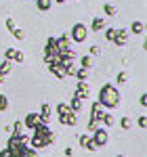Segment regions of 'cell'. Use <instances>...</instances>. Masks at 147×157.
<instances>
[{"instance_id": "cell-1", "label": "cell", "mask_w": 147, "mask_h": 157, "mask_svg": "<svg viewBox=\"0 0 147 157\" xmlns=\"http://www.w3.org/2000/svg\"><path fill=\"white\" fill-rule=\"evenodd\" d=\"M0 157H36V153L27 145V136L13 134L9 138V143H6V147L0 151Z\"/></svg>"}, {"instance_id": "cell-2", "label": "cell", "mask_w": 147, "mask_h": 157, "mask_svg": "<svg viewBox=\"0 0 147 157\" xmlns=\"http://www.w3.org/2000/svg\"><path fill=\"white\" fill-rule=\"evenodd\" d=\"M32 136H30V147L32 149H44L53 143V130L49 128V124H38L36 128L32 130Z\"/></svg>"}, {"instance_id": "cell-3", "label": "cell", "mask_w": 147, "mask_h": 157, "mask_svg": "<svg viewBox=\"0 0 147 157\" xmlns=\"http://www.w3.org/2000/svg\"><path fill=\"white\" fill-rule=\"evenodd\" d=\"M120 101H122V97H120L118 88H116L113 84L101 86V90H99V98H97V103L101 105V107L113 109V107H118V105H120Z\"/></svg>"}, {"instance_id": "cell-4", "label": "cell", "mask_w": 147, "mask_h": 157, "mask_svg": "<svg viewBox=\"0 0 147 157\" xmlns=\"http://www.w3.org/2000/svg\"><path fill=\"white\" fill-rule=\"evenodd\" d=\"M57 115H59V124H61V126H76V124H78L76 113L67 107V103H59V105H57Z\"/></svg>"}, {"instance_id": "cell-5", "label": "cell", "mask_w": 147, "mask_h": 157, "mask_svg": "<svg viewBox=\"0 0 147 157\" xmlns=\"http://www.w3.org/2000/svg\"><path fill=\"white\" fill-rule=\"evenodd\" d=\"M101 115H103V107H101L99 103H93V105H90V121H88V128H86V132H95V130H97Z\"/></svg>"}, {"instance_id": "cell-6", "label": "cell", "mask_w": 147, "mask_h": 157, "mask_svg": "<svg viewBox=\"0 0 147 157\" xmlns=\"http://www.w3.org/2000/svg\"><path fill=\"white\" fill-rule=\"evenodd\" d=\"M70 40L72 42H84L86 38H88V29H86V25L84 23H76L72 27V32H70Z\"/></svg>"}, {"instance_id": "cell-7", "label": "cell", "mask_w": 147, "mask_h": 157, "mask_svg": "<svg viewBox=\"0 0 147 157\" xmlns=\"http://www.w3.org/2000/svg\"><path fill=\"white\" fill-rule=\"evenodd\" d=\"M93 140H95V145H97V147H105V145H107V140H109V138H107V130L99 126L97 130L93 132Z\"/></svg>"}, {"instance_id": "cell-8", "label": "cell", "mask_w": 147, "mask_h": 157, "mask_svg": "<svg viewBox=\"0 0 147 157\" xmlns=\"http://www.w3.org/2000/svg\"><path fill=\"white\" fill-rule=\"evenodd\" d=\"M4 61H15V63H23L25 57H23V52L21 50H17V48H6L4 50Z\"/></svg>"}, {"instance_id": "cell-9", "label": "cell", "mask_w": 147, "mask_h": 157, "mask_svg": "<svg viewBox=\"0 0 147 157\" xmlns=\"http://www.w3.org/2000/svg\"><path fill=\"white\" fill-rule=\"evenodd\" d=\"M38 124H42V120H40V115L38 113H27L23 120V128H27V130H34Z\"/></svg>"}, {"instance_id": "cell-10", "label": "cell", "mask_w": 147, "mask_h": 157, "mask_svg": "<svg viewBox=\"0 0 147 157\" xmlns=\"http://www.w3.org/2000/svg\"><path fill=\"white\" fill-rule=\"evenodd\" d=\"M88 94H90V90H88L86 82H78V86H76V92H74V97L80 98V101H86V98H88Z\"/></svg>"}, {"instance_id": "cell-11", "label": "cell", "mask_w": 147, "mask_h": 157, "mask_svg": "<svg viewBox=\"0 0 147 157\" xmlns=\"http://www.w3.org/2000/svg\"><path fill=\"white\" fill-rule=\"evenodd\" d=\"M111 42H116L118 46H124V44L128 42V32H126L124 27L116 29V34H113V40H111Z\"/></svg>"}, {"instance_id": "cell-12", "label": "cell", "mask_w": 147, "mask_h": 157, "mask_svg": "<svg viewBox=\"0 0 147 157\" xmlns=\"http://www.w3.org/2000/svg\"><path fill=\"white\" fill-rule=\"evenodd\" d=\"M40 120L44 121V124H49V120H50V105L49 103H42V107H40Z\"/></svg>"}, {"instance_id": "cell-13", "label": "cell", "mask_w": 147, "mask_h": 157, "mask_svg": "<svg viewBox=\"0 0 147 157\" xmlns=\"http://www.w3.org/2000/svg\"><path fill=\"white\" fill-rule=\"evenodd\" d=\"M67 107L72 109L74 113H78V111H82V107H84V101H80V98H76V97H74L72 101L67 103Z\"/></svg>"}, {"instance_id": "cell-14", "label": "cell", "mask_w": 147, "mask_h": 157, "mask_svg": "<svg viewBox=\"0 0 147 157\" xmlns=\"http://www.w3.org/2000/svg\"><path fill=\"white\" fill-rule=\"evenodd\" d=\"M11 69H13L11 61H2V63H0V78H6V75L11 73Z\"/></svg>"}, {"instance_id": "cell-15", "label": "cell", "mask_w": 147, "mask_h": 157, "mask_svg": "<svg viewBox=\"0 0 147 157\" xmlns=\"http://www.w3.org/2000/svg\"><path fill=\"white\" fill-rule=\"evenodd\" d=\"M130 32H133L135 36H141V34L145 32V25H143V21H133V25H130Z\"/></svg>"}, {"instance_id": "cell-16", "label": "cell", "mask_w": 147, "mask_h": 157, "mask_svg": "<svg viewBox=\"0 0 147 157\" xmlns=\"http://www.w3.org/2000/svg\"><path fill=\"white\" fill-rule=\"evenodd\" d=\"M103 27H105V19L95 17V19H93V23H90V29H93V32H101Z\"/></svg>"}, {"instance_id": "cell-17", "label": "cell", "mask_w": 147, "mask_h": 157, "mask_svg": "<svg viewBox=\"0 0 147 157\" xmlns=\"http://www.w3.org/2000/svg\"><path fill=\"white\" fill-rule=\"evenodd\" d=\"M86 149V151H90V153H95V151H97L99 147L95 145V140H93V136H88V134H86V140H84V145H82Z\"/></svg>"}, {"instance_id": "cell-18", "label": "cell", "mask_w": 147, "mask_h": 157, "mask_svg": "<svg viewBox=\"0 0 147 157\" xmlns=\"http://www.w3.org/2000/svg\"><path fill=\"white\" fill-rule=\"evenodd\" d=\"M50 4H53V0H36V6H38V11H49L50 9Z\"/></svg>"}, {"instance_id": "cell-19", "label": "cell", "mask_w": 147, "mask_h": 157, "mask_svg": "<svg viewBox=\"0 0 147 157\" xmlns=\"http://www.w3.org/2000/svg\"><path fill=\"white\" fill-rule=\"evenodd\" d=\"M99 124H103V126H113V115H111V113H103L101 120H99Z\"/></svg>"}, {"instance_id": "cell-20", "label": "cell", "mask_w": 147, "mask_h": 157, "mask_svg": "<svg viewBox=\"0 0 147 157\" xmlns=\"http://www.w3.org/2000/svg\"><path fill=\"white\" fill-rule=\"evenodd\" d=\"M74 75L78 78V82H86V78H88V69H76Z\"/></svg>"}, {"instance_id": "cell-21", "label": "cell", "mask_w": 147, "mask_h": 157, "mask_svg": "<svg viewBox=\"0 0 147 157\" xmlns=\"http://www.w3.org/2000/svg\"><path fill=\"white\" fill-rule=\"evenodd\" d=\"M120 128L122 130H130L133 128V120L130 117H120Z\"/></svg>"}, {"instance_id": "cell-22", "label": "cell", "mask_w": 147, "mask_h": 157, "mask_svg": "<svg viewBox=\"0 0 147 157\" xmlns=\"http://www.w3.org/2000/svg\"><path fill=\"white\" fill-rule=\"evenodd\" d=\"M11 132H13V134H21V132H23V121H19V120H17L15 124H13Z\"/></svg>"}, {"instance_id": "cell-23", "label": "cell", "mask_w": 147, "mask_h": 157, "mask_svg": "<svg viewBox=\"0 0 147 157\" xmlns=\"http://www.w3.org/2000/svg\"><path fill=\"white\" fill-rule=\"evenodd\" d=\"M80 65H82V69H88V67L93 65V59H90L88 55H84V57L80 59Z\"/></svg>"}, {"instance_id": "cell-24", "label": "cell", "mask_w": 147, "mask_h": 157, "mask_svg": "<svg viewBox=\"0 0 147 157\" xmlns=\"http://www.w3.org/2000/svg\"><path fill=\"white\" fill-rule=\"evenodd\" d=\"M9 109V98L6 94H0V111H6Z\"/></svg>"}, {"instance_id": "cell-25", "label": "cell", "mask_w": 147, "mask_h": 157, "mask_svg": "<svg viewBox=\"0 0 147 157\" xmlns=\"http://www.w3.org/2000/svg\"><path fill=\"white\" fill-rule=\"evenodd\" d=\"M11 34H13V38H15V40H23V38H25L23 36V29H19V27H15Z\"/></svg>"}, {"instance_id": "cell-26", "label": "cell", "mask_w": 147, "mask_h": 157, "mask_svg": "<svg viewBox=\"0 0 147 157\" xmlns=\"http://www.w3.org/2000/svg\"><path fill=\"white\" fill-rule=\"evenodd\" d=\"M116 80H118V84H124V82L128 80V73H126V71H118V75H116Z\"/></svg>"}, {"instance_id": "cell-27", "label": "cell", "mask_w": 147, "mask_h": 157, "mask_svg": "<svg viewBox=\"0 0 147 157\" xmlns=\"http://www.w3.org/2000/svg\"><path fill=\"white\" fill-rule=\"evenodd\" d=\"M103 11H105V15H109V17L116 15V9H113L111 4H103Z\"/></svg>"}, {"instance_id": "cell-28", "label": "cell", "mask_w": 147, "mask_h": 157, "mask_svg": "<svg viewBox=\"0 0 147 157\" xmlns=\"http://www.w3.org/2000/svg\"><path fill=\"white\" fill-rule=\"evenodd\" d=\"M137 126H139V128H145V126H147V117H145V115H141V117L137 120Z\"/></svg>"}, {"instance_id": "cell-29", "label": "cell", "mask_w": 147, "mask_h": 157, "mask_svg": "<svg viewBox=\"0 0 147 157\" xmlns=\"http://www.w3.org/2000/svg\"><path fill=\"white\" fill-rule=\"evenodd\" d=\"M113 34H116V29H111V27H109V29H105V40H109V42H111V40H113Z\"/></svg>"}, {"instance_id": "cell-30", "label": "cell", "mask_w": 147, "mask_h": 157, "mask_svg": "<svg viewBox=\"0 0 147 157\" xmlns=\"http://www.w3.org/2000/svg\"><path fill=\"white\" fill-rule=\"evenodd\" d=\"M93 55H101V48H99V46H90V50H88V57H93Z\"/></svg>"}, {"instance_id": "cell-31", "label": "cell", "mask_w": 147, "mask_h": 157, "mask_svg": "<svg viewBox=\"0 0 147 157\" xmlns=\"http://www.w3.org/2000/svg\"><path fill=\"white\" fill-rule=\"evenodd\" d=\"M6 29H9V32L15 29V19H6Z\"/></svg>"}, {"instance_id": "cell-32", "label": "cell", "mask_w": 147, "mask_h": 157, "mask_svg": "<svg viewBox=\"0 0 147 157\" xmlns=\"http://www.w3.org/2000/svg\"><path fill=\"white\" fill-rule=\"evenodd\" d=\"M63 153H65V157H72V155H74L72 147H65V151H63Z\"/></svg>"}, {"instance_id": "cell-33", "label": "cell", "mask_w": 147, "mask_h": 157, "mask_svg": "<svg viewBox=\"0 0 147 157\" xmlns=\"http://www.w3.org/2000/svg\"><path fill=\"white\" fill-rule=\"evenodd\" d=\"M139 103H141V107H145V105H147V97H145V94H141V98H139Z\"/></svg>"}, {"instance_id": "cell-34", "label": "cell", "mask_w": 147, "mask_h": 157, "mask_svg": "<svg viewBox=\"0 0 147 157\" xmlns=\"http://www.w3.org/2000/svg\"><path fill=\"white\" fill-rule=\"evenodd\" d=\"M53 2H57V4H61V2H65V0H53Z\"/></svg>"}, {"instance_id": "cell-35", "label": "cell", "mask_w": 147, "mask_h": 157, "mask_svg": "<svg viewBox=\"0 0 147 157\" xmlns=\"http://www.w3.org/2000/svg\"><path fill=\"white\" fill-rule=\"evenodd\" d=\"M116 157H122V155H116Z\"/></svg>"}, {"instance_id": "cell-36", "label": "cell", "mask_w": 147, "mask_h": 157, "mask_svg": "<svg viewBox=\"0 0 147 157\" xmlns=\"http://www.w3.org/2000/svg\"><path fill=\"white\" fill-rule=\"evenodd\" d=\"M72 2H76V0H72Z\"/></svg>"}]
</instances>
